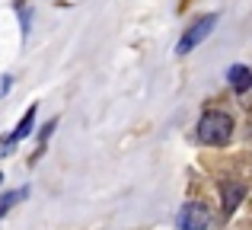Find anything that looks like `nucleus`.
<instances>
[{"label":"nucleus","instance_id":"8","mask_svg":"<svg viewBox=\"0 0 252 230\" xmlns=\"http://www.w3.org/2000/svg\"><path fill=\"white\" fill-rule=\"evenodd\" d=\"M13 144H16L13 137H0V157H6V154H10V150H13Z\"/></svg>","mask_w":252,"mask_h":230},{"label":"nucleus","instance_id":"5","mask_svg":"<svg viewBox=\"0 0 252 230\" xmlns=\"http://www.w3.org/2000/svg\"><path fill=\"white\" fill-rule=\"evenodd\" d=\"M227 80H230V87H233V93L246 96L252 90V70L246 67V64H233V67L227 70Z\"/></svg>","mask_w":252,"mask_h":230},{"label":"nucleus","instance_id":"7","mask_svg":"<svg viewBox=\"0 0 252 230\" xmlns=\"http://www.w3.org/2000/svg\"><path fill=\"white\" fill-rule=\"evenodd\" d=\"M26 195H29V189H16V192H6V195H0V218H3L6 211H10L16 201H23Z\"/></svg>","mask_w":252,"mask_h":230},{"label":"nucleus","instance_id":"6","mask_svg":"<svg viewBox=\"0 0 252 230\" xmlns=\"http://www.w3.org/2000/svg\"><path fill=\"white\" fill-rule=\"evenodd\" d=\"M32 125H35V106L29 109V112H26L23 118H19V125H16V131H13V141H23V137H29L32 134Z\"/></svg>","mask_w":252,"mask_h":230},{"label":"nucleus","instance_id":"3","mask_svg":"<svg viewBox=\"0 0 252 230\" xmlns=\"http://www.w3.org/2000/svg\"><path fill=\"white\" fill-rule=\"evenodd\" d=\"M208 224H211V214L201 201L182 205V211H179V230H208Z\"/></svg>","mask_w":252,"mask_h":230},{"label":"nucleus","instance_id":"4","mask_svg":"<svg viewBox=\"0 0 252 230\" xmlns=\"http://www.w3.org/2000/svg\"><path fill=\"white\" fill-rule=\"evenodd\" d=\"M246 198V186L243 182H223L220 189V205H223V214H233L240 208V201Z\"/></svg>","mask_w":252,"mask_h":230},{"label":"nucleus","instance_id":"1","mask_svg":"<svg viewBox=\"0 0 252 230\" xmlns=\"http://www.w3.org/2000/svg\"><path fill=\"white\" fill-rule=\"evenodd\" d=\"M233 137V118L223 109H208L198 118V141L208 147H223Z\"/></svg>","mask_w":252,"mask_h":230},{"label":"nucleus","instance_id":"2","mask_svg":"<svg viewBox=\"0 0 252 230\" xmlns=\"http://www.w3.org/2000/svg\"><path fill=\"white\" fill-rule=\"evenodd\" d=\"M217 13H208V16H201V19H195V23L189 26V29L182 32V38H179V45H176V51L179 55H189V51H195L198 45L204 42V38L214 32V26H217Z\"/></svg>","mask_w":252,"mask_h":230}]
</instances>
